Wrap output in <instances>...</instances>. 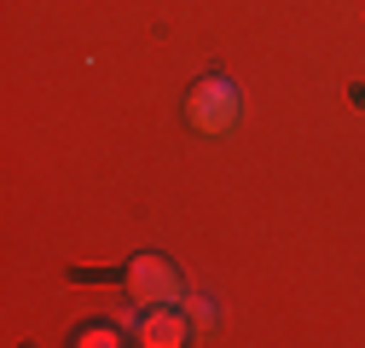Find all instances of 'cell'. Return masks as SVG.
Returning <instances> with one entry per match:
<instances>
[{
  "label": "cell",
  "instance_id": "1",
  "mask_svg": "<svg viewBox=\"0 0 365 348\" xmlns=\"http://www.w3.org/2000/svg\"><path fill=\"white\" fill-rule=\"evenodd\" d=\"M186 122L197 128V134H226V128L238 122V81L232 76H220V70H209L192 93H186Z\"/></svg>",
  "mask_w": 365,
  "mask_h": 348
},
{
  "label": "cell",
  "instance_id": "2",
  "mask_svg": "<svg viewBox=\"0 0 365 348\" xmlns=\"http://www.w3.org/2000/svg\"><path fill=\"white\" fill-rule=\"evenodd\" d=\"M122 279H128V296H133V302H145V308L186 296V285H180V273H174V261H163V255H133Z\"/></svg>",
  "mask_w": 365,
  "mask_h": 348
},
{
  "label": "cell",
  "instance_id": "3",
  "mask_svg": "<svg viewBox=\"0 0 365 348\" xmlns=\"http://www.w3.org/2000/svg\"><path fill=\"white\" fill-rule=\"evenodd\" d=\"M133 337H140L145 348H180V342H192V325L174 314V302H157V308L133 325Z\"/></svg>",
  "mask_w": 365,
  "mask_h": 348
},
{
  "label": "cell",
  "instance_id": "4",
  "mask_svg": "<svg viewBox=\"0 0 365 348\" xmlns=\"http://www.w3.org/2000/svg\"><path fill=\"white\" fill-rule=\"evenodd\" d=\"M116 342H122V337H116V325H105V319L76 331V348H116Z\"/></svg>",
  "mask_w": 365,
  "mask_h": 348
}]
</instances>
